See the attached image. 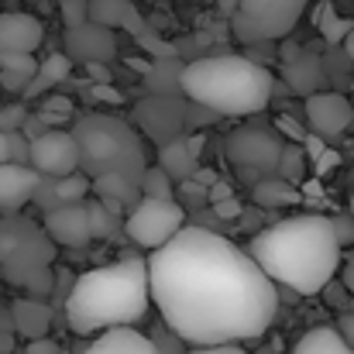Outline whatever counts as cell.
<instances>
[{"mask_svg":"<svg viewBox=\"0 0 354 354\" xmlns=\"http://www.w3.org/2000/svg\"><path fill=\"white\" fill-rule=\"evenodd\" d=\"M241 214H244V207L237 203V196H231V200H224V203L214 207V217H221V221H241Z\"/></svg>","mask_w":354,"mask_h":354,"instance_id":"d590c367","label":"cell"},{"mask_svg":"<svg viewBox=\"0 0 354 354\" xmlns=\"http://www.w3.org/2000/svg\"><path fill=\"white\" fill-rule=\"evenodd\" d=\"M186 354H248V351L237 348V344H217V348H189Z\"/></svg>","mask_w":354,"mask_h":354,"instance_id":"ab89813d","label":"cell"},{"mask_svg":"<svg viewBox=\"0 0 354 354\" xmlns=\"http://www.w3.org/2000/svg\"><path fill=\"white\" fill-rule=\"evenodd\" d=\"M24 120H28V107H24V104H7V107H0V134L21 131Z\"/></svg>","mask_w":354,"mask_h":354,"instance_id":"d6a6232c","label":"cell"},{"mask_svg":"<svg viewBox=\"0 0 354 354\" xmlns=\"http://www.w3.org/2000/svg\"><path fill=\"white\" fill-rule=\"evenodd\" d=\"M193 183H200V186H207V189H210V186L217 183V176H214L210 169H196V176H193Z\"/></svg>","mask_w":354,"mask_h":354,"instance_id":"ee69618b","label":"cell"},{"mask_svg":"<svg viewBox=\"0 0 354 354\" xmlns=\"http://www.w3.org/2000/svg\"><path fill=\"white\" fill-rule=\"evenodd\" d=\"M66 55L73 62H83V66H90V62H104L107 66L118 55V38H114L111 28L86 21L80 28H66Z\"/></svg>","mask_w":354,"mask_h":354,"instance_id":"8fae6325","label":"cell"},{"mask_svg":"<svg viewBox=\"0 0 354 354\" xmlns=\"http://www.w3.org/2000/svg\"><path fill=\"white\" fill-rule=\"evenodd\" d=\"M203 141L200 138H172L158 148V165L169 172L172 183H189L196 176V155H200Z\"/></svg>","mask_w":354,"mask_h":354,"instance_id":"ac0fdd59","label":"cell"},{"mask_svg":"<svg viewBox=\"0 0 354 354\" xmlns=\"http://www.w3.org/2000/svg\"><path fill=\"white\" fill-rule=\"evenodd\" d=\"M10 330H14V317H10V310L0 306V337H7Z\"/></svg>","mask_w":354,"mask_h":354,"instance_id":"f6af8a7d","label":"cell"},{"mask_svg":"<svg viewBox=\"0 0 354 354\" xmlns=\"http://www.w3.org/2000/svg\"><path fill=\"white\" fill-rule=\"evenodd\" d=\"M172 193H176V183L169 179V172L162 165L145 169V176H141V200H172Z\"/></svg>","mask_w":354,"mask_h":354,"instance_id":"4316f807","label":"cell"},{"mask_svg":"<svg viewBox=\"0 0 354 354\" xmlns=\"http://www.w3.org/2000/svg\"><path fill=\"white\" fill-rule=\"evenodd\" d=\"M306 120H310V127L317 134L334 138V134H341V131L351 127L354 111L341 93H313L306 100Z\"/></svg>","mask_w":354,"mask_h":354,"instance_id":"9a60e30c","label":"cell"},{"mask_svg":"<svg viewBox=\"0 0 354 354\" xmlns=\"http://www.w3.org/2000/svg\"><path fill=\"white\" fill-rule=\"evenodd\" d=\"M306 3L310 0H237L231 21L241 41H279L299 24Z\"/></svg>","mask_w":354,"mask_h":354,"instance_id":"ba28073f","label":"cell"},{"mask_svg":"<svg viewBox=\"0 0 354 354\" xmlns=\"http://www.w3.org/2000/svg\"><path fill=\"white\" fill-rule=\"evenodd\" d=\"M148 282L162 324L193 348L261 337L279 310V289L261 265L207 227H183L151 251Z\"/></svg>","mask_w":354,"mask_h":354,"instance_id":"6da1fadb","label":"cell"},{"mask_svg":"<svg viewBox=\"0 0 354 354\" xmlns=\"http://www.w3.org/2000/svg\"><path fill=\"white\" fill-rule=\"evenodd\" d=\"M86 210H90V231L93 237H111L118 227V214L104 203V200H86Z\"/></svg>","mask_w":354,"mask_h":354,"instance_id":"83f0119b","label":"cell"},{"mask_svg":"<svg viewBox=\"0 0 354 354\" xmlns=\"http://www.w3.org/2000/svg\"><path fill=\"white\" fill-rule=\"evenodd\" d=\"M131 10V0H90V21L104 24V28H120L124 17Z\"/></svg>","mask_w":354,"mask_h":354,"instance_id":"484cf974","label":"cell"},{"mask_svg":"<svg viewBox=\"0 0 354 354\" xmlns=\"http://www.w3.org/2000/svg\"><path fill=\"white\" fill-rule=\"evenodd\" d=\"M90 193H93V179L83 176V172H73V176H62V179H48V176H41L38 193H35V203L48 214V210L66 207V203H83Z\"/></svg>","mask_w":354,"mask_h":354,"instance_id":"e0dca14e","label":"cell"},{"mask_svg":"<svg viewBox=\"0 0 354 354\" xmlns=\"http://www.w3.org/2000/svg\"><path fill=\"white\" fill-rule=\"evenodd\" d=\"M217 10H221V14H227V17H234L237 14V0H217Z\"/></svg>","mask_w":354,"mask_h":354,"instance_id":"c3c4849f","label":"cell"},{"mask_svg":"<svg viewBox=\"0 0 354 354\" xmlns=\"http://www.w3.org/2000/svg\"><path fill=\"white\" fill-rule=\"evenodd\" d=\"M138 120H141V127H145L151 138H158V141L165 145V141H172L176 131L183 127L186 111H183V104L172 100V97H148L145 104H138Z\"/></svg>","mask_w":354,"mask_h":354,"instance_id":"2e32d148","label":"cell"},{"mask_svg":"<svg viewBox=\"0 0 354 354\" xmlns=\"http://www.w3.org/2000/svg\"><path fill=\"white\" fill-rule=\"evenodd\" d=\"M344 52H348V59L354 62V28L348 31V35H344Z\"/></svg>","mask_w":354,"mask_h":354,"instance_id":"681fc988","label":"cell"},{"mask_svg":"<svg viewBox=\"0 0 354 354\" xmlns=\"http://www.w3.org/2000/svg\"><path fill=\"white\" fill-rule=\"evenodd\" d=\"M69 73H73V59H69L66 52H52V55H45V59L38 62V73L31 76L24 97H41L48 86H59L62 80H69Z\"/></svg>","mask_w":354,"mask_h":354,"instance_id":"44dd1931","label":"cell"},{"mask_svg":"<svg viewBox=\"0 0 354 354\" xmlns=\"http://www.w3.org/2000/svg\"><path fill=\"white\" fill-rule=\"evenodd\" d=\"M83 354H162V351L141 330H134V327H114V330H104L93 344H86Z\"/></svg>","mask_w":354,"mask_h":354,"instance_id":"d6986e66","label":"cell"},{"mask_svg":"<svg viewBox=\"0 0 354 354\" xmlns=\"http://www.w3.org/2000/svg\"><path fill=\"white\" fill-rule=\"evenodd\" d=\"M24 354H66V348L59 341H52V337H38V341H28Z\"/></svg>","mask_w":354,"mask_h":354,"instance_id":"e575fe53","label":"cell"},{"mask_svg":"<svg viewBox=\"0 0 354 354\" xmlns=\"http://www.w3.org/2000/svg\"><path fill=\"white\" fill-rule=\"evenodd\" d=\"M231 196H234V189H231L227 183L217 179V183L210 186V207H217V203H224V200H231Z\"/></svg>","mask_w":354,"mask_h":354,"instance_id":"f35d334b","label":"cell"},{"mask_svg":"<svg viewBox=\"0 0 354 354\" xmlns=\"http://www.w3.org/2000/svg\"><path fill=\"white\" fill-rule=\"evenodd\" d=\"M334 221V234H337V241H341V248L344 244H351L354 241V217L348 221V217H330Z\"/></svg>","mask_w":354,"mask_h":354,"instance_id":"8d00e7d4","label":"cell"},{"mask_svg":"<svg viewBox=\"0 0 354 354\" xmlns=\"http://www.w3.org/2000/svg\"><path fill=\"white\" fill-rule=\"evenodd\" d=\"M73 138L80 145V169L90 179L120 176L141 186V176L148 169L141 134L120 118L111 114H83L73 124Z\"/></svg>","mask_w":354,"mask_h":354,"instance_id":"5b68a950","label":"cell"},{"mask_svg":"<svg viewBox=\"0 0 354 354\" xmlns=\"http://www.w3.org/2000/svg\"><path fill=\"white\" fill-rule=\"evenodd\" d=\"M179 193L186 196V203L189 207H203V203H210V189L207 186H200V183H179Z\"/></svg>","mask_w":354,"mask_h":354,"instance_id":"836d02e7","label":"cell"},{"mask_svg":"<svg viewBox=\"0 0 354 354\" xmlns=\"http://www.w3.org/2000/svg\"><path fill=\"white\" fill-rule=\"evenodd\" d=\"M183 62H176V59H158L155 66H148V73H145V86H148V93L151 97H172L176 90H179V80H183Z\"/></svg>","mask_w":354,"mask_h":354,"instance_id":"cb8c5ba5","label":"cell"},{"mask_svg":"<svg viewBox=\"0 0 354 354\" xmlns=\"http://www.w3.org/2000/svg\"><path fill=\"white\" fill-rule=\"evenodd\" d=\"M337 330H341V337H344V341L354 348V313H344V317H341Z\"/></svg>","mask_w":354,"mask_h":354,"instance_id":"60d3db41","label":"cell"},{"mask_svg":"<svg viewBox=\"0 0 354 354\" xmlns=\"http://www.w3.org/2000/svg\"><path fill=\"white\" fill-rule=\"evenodd\" d=\"M292 354H354V348L341 337L337 327H313L296 341Z\"/></svg>","mask_w":354,"mask_h":354,"instance_id":"603a6c76","label":"cell"},{"mask_svg":"<svg viewBox=\"0 0 354 354\" xmlns=\"http://www.w3.org/2000/svg\"><path fill=\"white\" fill-rule=\"evenodd\" d=\"M10 317H14V334H21L24 341H38V337H48L52 330V310L31 296V299H14L10 303Z\"/></svg>","mask_w":354,"mask_h":354,"instance_id":"ffe728a7","label":"cell"},{"mask_svg":"<svg viewBox=\"0 0 354 354\" xmlns=\"http://www.w3.org/2000/svg\"><path fill=\"white\" fill-rule=\"evenodd\" d=\"M28 76H14V73H0V86L3 90H10V93H24L28 90Z\"/></svg>","mask_w":354,"mask_h":354,"instance_id":"74e56055","label":"cell"},{"mask_svg":"<svg viewBox=\"0 0 354 354\" xmlns=\"http://www.w3.org/2000/svg\"><path fill=\"white\" fill-rule=\"evenodd\" d=\"M41 227L45 234L52 237L55 244H66V248H83L93 231H90V210H86V200L83 203H66V207H55L41 217Z\"/></svg>","mask_w":354,"mask_h":354,"instance_id":"7c38bea8","label":"cell"},{"mask_svg":"<svg viewBox=\"0 0 354 354\" xmlns=\"http://www.w3.org/2000/svg\"><path fill=\"white\" fill-rule=\"evenodd\" d=\"M351 217H354V196H351Z\"/></svg>","mask_w":354,"mask_h":354,"instance_id":"f907efd6","label":"cell"},{"mask_svg":"<svg viewBox=\"0 0 354 354\" xmlns=\"http://www.w3.org/2000/svg\"><path fill=\"white\" fill-rule=\"evenodd\" d=\"M341 286H344V289L354 296V261H348V265H344V272H341Z\"/></svg>","mask_w":354,"mask_h":354,"instance_id":"bcb514c9","label":"cell"},{"mask_svg":"<svg viewBox=\"0 0 354 354\" xmlns=\"http://www.w3.org/2000/svg\"><path fill=\"white\" fill-rule=\"evenodd\" d=\"M38 118L45 120L48 127H52V124H59V120L73 118V100H66V97H48V100L41 104Z\"/></svg>","mask_w":354,"mask_h":354,"instance_id":"f546056e","label":"cell"},{"mask_svg":"<svg viewBox=\"0 0 354 354\" xmlns=\"http://www.w3.org/2000/svg\"><path fill=\"white\" fill-rule=\"evenodd\" d=\"M183 227H186V210L176 200H138L124 217L127 237L145 251H158Z\"/></svg>","mask_w":354,"mask_h":354,"instance_id":"9c48e42d","label":"cell"},{"mask_svg":"<svg viewBox=\"0 0 354 354\" xmlns=\"http://www.w3.org/2000/svg\"><path fill=\"white\" fill-rule=\"evenodd\" d=\"M0 73H14V76H35L38 73V59L35 55H21V52H3L0 55Z\"/></svg>","mask_w":354,"mask_h":354,"instance_id":"f1b7e54d","label":"cell"},{"mask_svg":"<svg viewBox=\"0 0 354 354\" xmlns=\"http://www.w3.org/2000/svg\"><path fill=\"white\" fill-rule=\"evenodd\" d=\"M151 306L148 261L124 258L114 265L90 268L73 279L66 296V324L73 334H100L114 327H134Z\"/></svg>","mask_w":354,"mask_h":354,"instance_id":"3957f363","label":"cell"},{"mask_svg":"<svg viewBox=\"0 0 354 354\" xmlns=\"http://www.w3.org/2000/svg\"><path fill=\"white\" fill-rule=\"evenodd\" d=\"M86 73H90L93 80H100V83H107V80H111V73H107V66H104V62H90V66H86Z\"/></svg>","mask_w":354,"mask_h":354,"instance_id":"b9f144b4","label":"cell"},{"mask_svg":"<svg viewBox=\"0 0 354 354\" xmlns=\"http://www.w3.org/2000/svg\"><path fill=\"white\" fill-rule=\"evenodd\" d=\"M31 169L38 176H48V179H62V176L80 172V145H76L73 131L48 127L41 138H35L31 141Z\"/></svg>","mask_w":354,"mask_h":354,"instance_id":"30bf717a","label":"cell"},{"mask_svg":"<svg viewBox=\"0 0 354 354\" xmlns=\"http://www.w3.org/2000/svg\"><path fill=\"white\" fill-rule=\"evenodd\" d=\"M93 93H97L100 100H111V104H118L120 100V93L118 90H107V83H97V86H93Z\"/></svg>","mask_w":354,"mask_h":354,"instance_id":"7bdbcfd3","label":"cell"},{"mask_svg":"<svg viewBox=\"0 0 354 354\" xmlns=\"http://www.w3.org/2000/svg\"><path fill=\"white\" fill-rule=\"evenodd\" d=\"M41 176L31 165H0V214H21L28 203H35Z\"/></svg>","mask_w":354,"mask_h":354,"instance_id":"5bb4252c","label":"cell"},{"mask_svg":"<svg viewBox=\"0 0 354 354\" xmlns=\"http://www.w3.org/2000/svg\"><path fill=\"white\" fill-rule=\"evenodd\" d=\"M14 134V131H10ZM10 134H0V165L10 162Z\"/></svg>","mask_w":354,"mask_h":354,"instance_id":"7dc6e473","label":"cell"},{"mask_svg":"<svg viewBox=\"0 0 354 354\" xmlns=\"http://www.w3.org/2000/svg\"><path fill=\"white\" fill-rule=\"evenodd\" d=\"M179 90L189 97V104L221 114V118H248L268 107L275 76L244 55H200L186 62Z\"/></svg>","mask_w":354,"mask_h":354,"instance_id":"277c9868","label":"cell"},{"mask_svg":"<svg viewBox=\"0 0 354 354\" xmlns=\"http://www.w3.org/2000/svg\"><path fill=\"white\" fill-rule=\"evenodd\" d=\"M52 261L55 241L45 234V227L31 224L21 214L0 217V275L10 286H24L45 296L52 289Z\"/></svg>","mask_w":354,"mask_h":354,"instance_id":"8992f818","label":"cell"},{"mask_svg":"<svg viewBox=\"0 0 354 354\" xmlns=\"http://www.w3.org/2000/svg\"><path fill=\"white\" fill-rule=\"evenodd\" d=\"M93 193L114 210L120 214L124 207L131 210L138 200H141V186L131 183V179H120V176H104V179H93Z\"/></svg>","mask_w":354,"mask_h":354,"instance_id":"7402d4cb","label":"cell"},{"mask_svg":"<svg viewBox=\"0 0 354 354\" xmlns=\"http://www.w3.org/2000/svg\"><path fill=\"white\" fill-rule=\"evenodd\" d=\"M59 7H62L66 28H80L90 21V0H59Z\"/></svg>","mask_w":354,"mask_h":354,"instance_id":"1f68e13d","label":"cell"},{"mask_svg":"<svg viewBox=\"0 0 354 354\" xmlns=\"http://www.w3.org/2000/svg\"><path fill=\"white\" fill-rule=\"evenodd\" d=\"M41 41H45V24L38 17L21 10H0V55L3 52L35 55Z\"/></svg>","mask_w":354,"mask_h":354,"instance_id":"4fadbf2b","label":"cell"},{"mask_svg":"<svg viewBox=\"0 0 354 354\" xmlns=\"http://www.w3.org/2000/svg\"><path fill=\"white\" fill-rule=\"evenodd\" d=\"M303 172V151L299 148H282V162H279V179L296 183Z\"/></svg>","mask_w":354,"mask_h":354,"instance_id":"4dcf8cb0","label":"cell"},{"mask_svg":"<svg viewBox=\"0 0 354 354\" xmlns=\"http://www.w3.org/2000/svg\"><path fill=\"white\" fill-rule=\"evenodd\" d=\"M251 200H254L258 207H265V210H279V207H292V203L299 200V193H296V186H292V183H286V179L272 176V179H265V183L251 186Z\"/></svg>","mask_w":354,"mask_h":354,"instance_id":"d4e9b609","label":"cell"},{"mask_svg":"<svg viewBox=\"0 0 354 354\" xmlns=\"http://www.w3.org/2000/svg\"><path fill=\"white\" fill-rule=\"evenodd\" d=\"M282 148H286L282 138H275L265 127H237L224 138V155L248 186H258V183L279 176Z\"/></svg>","mask_w":354,"mask_h":354,"instance_id":"52a82bcc","label":"cell"},{"mask_svg":"<svg viewBox=\"0 0 354 354\" xmlns=\"http://www.w3.org/2000/svg\"><path fill=\"white\" fill-rule=\"evenodd\" d=\"M248 254L275 286H286L299 296H317L334 282L344 248L334 234L330 217L299 214L254 234Z\"/></svg>","mask_w":354,"mask_h":354,"instance_id":"7a4b0ae2","label":"cell"}]
</instances>
